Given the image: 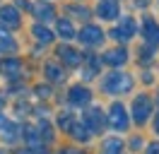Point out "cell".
I'll list each match as a JSON object with an SVG mask.
<instances>
[{
  "instance_id": "3",
  "label": "cell",
  "mask_w": 159,
  "mask_h": 154,
  "mask_svg": "<svg viewBox=\"0 0 159 154\" xmlns=\"http://www.w3.org/2000/svg\"><path fill=\"white\" fill-rule=\"evenodd\" d=\"M0 27L2 29H17L20 27V10L12 7V5L0 7Z\"/></svg>"
},
{
  "instance_id": "1",
  "label": "cell",
  "mask_w": 159,
  "mask_h": 154,
  "mask_svg": "<svg viewBox=\"0 0 159 154\" xmlns=\"http://www.w3.org/2000/svg\"><path fill=\"white\" fill-rule=\"evenodd\" d=\"M130 87H133V77L123 75V72H113L104 79V89L111 94H125V92H130Z\"/></svg>"
},
{
  "instance_id": "23",
  "label": "cell",
  "mask_w": 159,
  "mask_h": 154,
  "mask_svg": "<svg viewBox=\"0 0 159 154\" xmlns=\"http://www.w3.org/2000/svg\"><path fill=\"white\" fill-rule=\"evenodd\" d=\"M154 130H157V135H159V116H157V123H154Z\"/></svg>"
},
{
  "instance_id": "9",
  "label": "cell",
  "mask_w": 159,
  "mask_h": 154,
  "mask_svg": "<svg viewBox=\"0 0 159 154\" xmlns=\"http://www.w3.org/2000/svg\"><path fill=\"white\" fill-rule=\"evenodd\" d=\"M0 70H2L5 77L15 79V77H20V72H22V63L17 60V58H5V60L0 63Z\"/></svg>"
},
{
  "instance_id": "8",
  "label": "cell",
  "mask_w": 159,
  "mask_h": 154,
  "mask_svg": "<svg viewBox=\"0 0 159 154\" xmlns=\"http://www.w3.org/2000/svg\"><path fill=\"white\" fill-rule=\"evenodd\" d=\"M97 12L101 19H116L118 17V0H101Z\"/></svg>"
},
{
  "instance_id": "16",
  "label": "cell",
  "mask_w": 159,
  "mask_h": 154,
  "mask_svg": "<svg viewBox=\"0 0 159 154\" xmlns=\"http://www.w3.org/2000/svg\"><path fill=\"white\" fill-rule=\"evenodd\" d=\"M46 77H48L51 82H63V70L56 63H48L46 65Z\"/></svg>"
},
{
  "instance_id": "22",
  "label": "cell",
  "mask_w": 159,
  "mask_h": 154,
  "mask_svg": "<svg viewBox=\"0 0 159 154\" xmlns=\"http://www.w3.org/2000/svg\"><path fill=\"white\" fill-rule=\"evenodd\" d=\"M147 154H159V142H152L147 147Z\"/></svg>"
},
{
  "instance_id": "26",
  "label": "cell",
  "mask_w": 159,
  "mask_h": 154,
  "mask_svg": "<svg viewBox=\"0 0 159 154\" xmlns=\"http://www.w3.org/2000/svg\"><path fill=\"white\" fill-rule=\"evenodd\" d=\"M157 104H159V96H157Z\"/></svg>"
},
{
  "instance_id": "7",
  "label": "cell",
  "mask_w": 159,
  "mask_h": 154,
  "mask_svg": "<svg viewBox=\"0 0 159 154\" xmlns=\"http://www.w3.org/2000/svg\"><path fill=\"white\" fill-rule=\"evenodd\" d=\"M111 125L116 128V130H128V118H125V108L120 104H113L111 106V116H109Z\"/></svg>"
},
{
  "instance_id": "10",
  "label": "cell",
  "mask_w": 159,
  "mask_h": 154,
  "mask_svg": "<svg viewBox=\"0 0 159 154\" xmlns=\"http://www.w3.org/2000/svg\"><path fill=\"white\" fill-rule=\"evenodd\" d=\"M89 99H92V94H89V89H84V87H72L70 89V104L72 106H87Z\"/></svg>"
},
{
  "instance_id": "11",
  "label": "cell",
  "mask_w": 159,
  "mask_h": 154,
  "mask_svg": "<svg viewBox=\"0 0 159 154\" xmlns=\"http://www.w3.org/2000/svg\"><path fill=\"white\" fill-rule=\"evenodd\" d=\"M58 56L63 58V60H65L68 65H72V67L82 63V56H80L75 48H70V46H60V48H58Z\"/></svg>"
},
{
  "instance_id": "19",
  "label": "cell",
  "mask_w": 159,
  "mask_h": 154,
  "mask_svg": "<svg viewBox=\"0 0 159 154\" xmlns=\"http://www.w3.org/2000/svg\"><path fill=\"white\" fill-rule=\"evenodd\" d=\"M34 36L39 38L41 43H48L51 38H53V34H51V31H48L46 27H41V24H36V27H34Z\"/></svg>"
},
{
  "instance_id": "17",
  "label": "cell",
  "mask_w": 159,
  "mask_h": 154,
  "mask_svg": "<svg viewBox=\"0 0 159 154\" xmlns=\"http://www.w3.org/2000/svg\"><path fill=\"white\" fill-rule=\"evenodd\" d=\"M120 149H123V144L118 137H111L104 142V154H120Z\"/></svg>"
},
{
  "instance_id": "15",
  "label": "cell",
  "mask_w": 159,
  "mask_h": 154,
  "mask_svg": "<svg viewBox=\"0 0 159 154\" xmlns=\"http://www.w3.org/2000/svg\"><path fill=\"white\" fill-rule=\"evenodd\" d=\"M70 133L75 135V137H77V140H82V142H87V140H89V128H87V125H82V123H72L70 125Z\"/></svg>"
},
{
  "instance_id": "21",
  "label": "cell",
  "mask_w": 159,
  "mask_h": 154,
  "mask_svg": "<svg viewBox=\"0 0 159 154\" xmlns=\"http://www.w3.org/2000/svg\"><path fill=\"white\" fill-rule=\"evenodd\" d=\"M58 123H60V128L70 130V125H72V118H70V116H60V118H58Z\"/></svg>"
},
{
  "instance_id": "4",
  "label": "cell",
  "mask_w": 159,
  "mask_h": 154,
  "mask_svg": "<svg viewBox=\"0 0 159 154\" xmlns=\"http://www.w3.org/2000/svg\"><path fill=\"white\" fill-rule=\"evenodd\" d=\"M80 41L87 43V46H97V43L104 41V31L99 27H94V24H87V27H82V31H80Z\"/></svg>"
},
{
  "instance_id": "5",
  "label": "cell",
  "mask_w": 159,
  "mask_h": 154,
  "mask_svg": "<svg viewBox=\"0 0 159 154\" xmlns=\"http://www.w3.org/2000/svg\"><path fill=\"white\" fill-rule=\"evenodd\" d=\"M138 31V24H135V19H130V17H125L123 22H120L118 27L111 31V36H116L118 41H128V38H133V34Z\"/></svg>"
},
{
  "instance_id": "6",
  "label": "cell",
  "mask_w": 159,
  "mask_h": 154,
  "mask_svg": "<svg viewBox=\"0 0 159 154\" xmlns=\"http://www.w3.org/2000/svg\"><path fill=\"white\" fill-rule=\"evenodd\" d=\"M84 123L89 125V133H101L106 128V118L101 113V108H89L84 116Z\"/></svg>"
},
{
  "instance_id": "24",
  "label": "cell",
  "mask_w": 159,
  "mask_h": 154,
  "mask_svg": "<svg viewBox=\"0 0 159 154\" xmlns=\"http://www.w3.org/2000/svg\"><path fill=\"white\" fill-rule=\"evenodd\" d=\"M63 154H75V152H72V149H65V152H63Z\"/></svg>"
},
{
  "instance_id": "20",
  "label": "cell",
  "mask_w": 159,
  "mask_h": 154,
  "mask_svg": "<svg viewBox=\"0 0 159 154\" xmlns=\"http://www.w3.org/2000/svg\"><path fill=\"white\" fill-rule=\"evenodd\" d=\"M10 51H15V41L5 31H0V53H10Z\"/></svg>"
},
{
  "instance_id": "2",
  "label": "cell",
  "mask_w": 159,
  "mask_h": 154,
  "mask_svg": "<svg viewBox=\"0 0 159 154\" xmlns=\"http://www.w3.org/2000/svg\"><path fill=\"white\" fill-rule=\"evenodd\" d=\"M149 116H152V101H149V96H138L133 101V118L138 123H145Z\"/></svg>"
},
{
  "instance_id": "14",
  "label": "cell",
  "mask_w": 159,
  "mask_h": 154,
  "mask_svg": "<svg viewBox=\"0 0 159 154\" xmlns=\"http://www.w3.org/2000/svg\"><path fill=\"white\" fill-rule=\"evenodd\" d=\"M34 15H36L41 22H48V19H53V7H51L48 2H39V5L34 7Z\"/></svg>"
},
{
  "instance_id": "12",
  "label": "cell",
  "mask_w": 159,
  "mask_h": 154,
  "mask_svg": "<svg viewBox=\"0 0 159 154\" xmlns=\"http://www.w3.org/2000/svg\"><path fill=\"white\" fill-rule=\"evenodd\" d=\"M145 38H147L152 46L159 43V27L154 24V19H145Z\"/></svg>"
},
{
  "instance_id": "13",
  "label": "cell",
  "mask_w": 159,
  "mask_h": 154,
  "mask_svg": "<svg viewBox=\"0 0 159 154\" xmlns=\"http://www.w3.org/2000/svg\"><path fill=\"white\" fill-rule=\"evenodd\" d=\"M125 58H128V53H125L123 48H113V51H109V53L104 56V60H106L109 65H123Z\"/></svg>"
},
{
  "instance_id": "18",
  "label": "cell",
  "mask_w": 159,
  "mask_h": 154,
  "mask_svg": "<svg viewBox=\"0 0 159 154\" xmlns=\"http://www.w3.org/2000/svg\"><path fill=\"white\" fill-rule=\"evenodd\" d=\"M58 34L63 38H72L75 36V29H72V24H70L68 19H58Z\"/></svg>"
},
{
  "instance_id": "25",
  "label": "cell",
  "mask_w": 159,
  "mask_h": 154,
  "mask_svg": "<svg viewBox=\"0 0 159 154\" xmlns=\"http://www.w3.org/2000/svg\"><path fill=\"white\" fill-rule=\"evenodd\" d=\"M22 154H34V152H22Z\"/></svg>"
}]
</instances>
